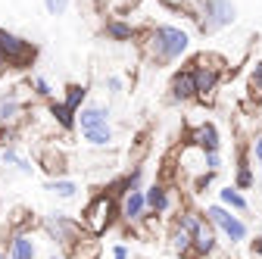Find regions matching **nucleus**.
Instances as JSON below:
<instances>
[{
  "mask_svg": "<svg viewBox=\"0 0 262 259\" xmlns=\"http://www.w3.org/2000/svg\"><path fill=\"white\" fill-rule=\"evenodd\" d=\"M144 59L150 66H169V62H178L187 50H190V35L178 25H153L144 41H141Z\"/></svg>",
  "mask_w": 262,
  "mask_h": 259,
  "instance_id": "obj_1",
  "label": "nucleus"
},
{
  "mask_svg": "<svg viewBox=\"0 0 262 259\" xmlns=\"http://www.w3.org/2000/svg\"><path fill=\"white\" fill-rule=\"evenodd\" d=\"M181 10L196 22L200 35H215L237 22V7L231 0H181Z\"/></svg>",
  "mask_w": 262,
  "mask_h": 259,
  "instance_id": "obj_2",
  "label": "nucleus"
},
{
  "mask_svg": "<svg viewBox=\"0 0 262 259\" xmlns=\"http://www.w3.org/2000/svg\"><path fill=\"white\" fill-rule=\"evenodd\" d=\"M78 222H81V228L88 234H94V238L106 234L113 225L119 222V200L113 197V193H106V190L94 193V197L88 200V206L81 209V219Z\"/></svg>",
  "mask_w": 262,
  "mask_h": 259,
  "instance_id": "obj_3",
  "label": "nucleus"
},
{
  "mask_svg": "<svg viewBox=\"0 0 262 259\" xmlns=\"http://www.w3.org/2000/svg\"><path fill=\"white\" fill-rule=\"evenodd\" d=\"M75 128L81 132V138H84L91 147H110V144L116 141V132H113V125H110V110H106V106L84 103V106L78 110Z\"/></svg>",
  "mask_w": 262,
  "mask_h": 259,
  "instance_id": "obj_4",
  "label": "nucleus"
},
{
  "mask_svg": "<svg viewBox=\"0 0 262 259\" xmlns=\"http://www.w3.org/2000/svg\"><path fill=\"white\" fill-rule=\"evenodd\" d=\"M0 59L7 62V69H28L38 59V47L22 35L0 28Z\"/></svg>",
  "mask_w": 262,
  "mask_h": 259,
  "instance_id": "obj_5",
  "label": "nucleus"
},
{
  "mask_svg": "<svg viewBox=\"0 0 262 259\" xmlns=\"http://www.w3.org/2000/svg\"><path fill=\"white\" fill-rule=\"evenodd\" d=\"M203 219L212 225L215 231L225 234V241H231V247H234V244H244V241L250 238V225H247L241 215H234L231 209H225L222 203L206 206V209H203Z\"/></svg>",
  "mask_w": 262,
  "mask_h": 259,
  "instance_id": "obj_6",
  "label": "nucleus"
},
{
  "mask_svg": "<svg viewBox=\"0 0 262 259\" xmlns=\"http://www.w3.org/2000/svg\"><path fill=\"white\" fill-rule=\"evenodd\" d=\"M44 231H47V234H50V241H53V244H59L66 253H69V247L84 234L81 222H78V219H72V215H66V212H50V215L44 219Z\"/></svg>",
  "mask_w": 262,
  "mask_h": 259,
  "instance_id": "obj_7",
  "label": "nucleus"
},
{
  "mask_svg": "<svg viewBox=\"0 0 262 259\" xmlns=\"http://www.w3.org/2000/svg\"><path fill=\"white\" fill-rule=\"evenodd\" d=\"M119 219L128 225V228H138V225L147 219V197H144V187H141V190H128L125 197L119 200Z\"/></svg>",
  "mask_w": 262,
  "mask_h": 259,
  "instance_id": "obj_8",
  "label": "nucleus"
},
{
  "mask_svg": "<svg viewBox=\"0 0 262 259\" xmlns=\"http://www.w3.org/2000/svg\"><path fill=\"white\" fill-rule=\"evenodd\" d=\"M144 197H147V212L153 215H169L175 209V190L166 181H153L150 187H144Z\"/></svg>",
  "mask_w": 262,
  "mask_h": 259,
  "instance_id": "obj_9",
  "label": "nucleus"
},
{
  "mask_svg": "<svg viewBox=\"0 0 262 259\" xmlns=\"http://www.w3.org/2000/svg\"><path fill=\"white\" fill-rule=\"evenodd\" d=\"M38 166L50 178H66V172H69V156H66L62 147H56V141H50L38 150Z\"/></svg>",
  "mask_w": 262,
  "mask_h": 259,
  "instance_id": "obj_10",
  "label": "nucleus"
},
{
  "mask_svg": "<svg viewBox=\"0 0 262 259\" xmlns=\"http://www.w3.org/2000/svg\"><path fill=\"white\" fill-rule=\"evenodd\" d=\"M196 100V84H193V69H178L169 81V103H190Z\"/></svg>",
  "mask_w": 262,
  "mask_h": 259,
  "instance_id": "obj_11",
  "label": "nucleus"
},
{
  "mask_svg": "<svg viewBox=\"0 0 262 259\" xmlns=\"http://www.w3.org/2000/svg\"><path fill=\"white\" fill-rule=\"evenodd\" d=\"M193 69V84H196V100L200 103H215V94H219V84L225 75L212 72V69H203V66H190Z\"/></svg>",
  "mask_w": 262,
  "mask_h": 259,
  "instance_id": "obj_12",
  "label": "nucleus"
},
{
  "mask_svg": "<svg viewBox=\"0 0 262 259\" xmlns=\"http://www.w3.org/2000/svg\"><path fill=\"white\" fill-rule=\"evenodd\" d=\"M187 144L200 147L203 153H212V150H222V135H219V128L212 122H200L196 128H190Z\"/></svg>",
  "mask_w": 262,
  "mask_h": 259,
  "instance_id": "obj_13",
  "label": "nucleus"
},
{
  "mask_svg": "<svg viewBox=\"0 0 262 259\" xmlns=\"http://www.w3.org/2000/svg\"><path fill=\"white\" fill-rule=\"evenodd\" d=\"M25 113H28V106L19 100L16 91H10V94L0 97V128H16L25 119Z\"/></svg>",
  "mask_w": 262,
  "mask_h": 259,
  "instance_id": "obj_14",
  "label": "nucleus"
},
{
  "mask_svg": "<svg viewBox=\"0 0 262 259\" xmlns=\"http://www.w3.org/2000/svg\"><path fill=\"white\" fill-rule=\"evenodd\" d=\"M219 250V241H215V228L206 222L200 231L193 234V244H190V259H209L212 253Z\"/></svg>",
  "mask_w": 262,
  "mask_h": 259,
  "instance_id": "obj_15",
  "label": "nucleus"
},
{
  "mask_svg": "<svg viewBox=\"0 0 262 259\" xmlns=\"http://www.w3.org/2000/svg\"><path fill=\"white\" fill-rule=\"evenodd\" d=\"M256 184V172H253V159H250V147H241L237 153V169H234V187L244 193Z\"/></svg>",
  "mask_w": 262,
  "mask_h": 259,
  "instance_id": "obj_16",
  "label": "nucleus"
},
{
  "mask_svg": "<svg viewBox=\"0 0 262 259\" xmlns=\"http://www.w3.org/2000/svg\"><path fill=\"white\" fill-rule=\"evenodd\" d=\"M7 256H10V259H38L35 238H31V234H25V231H19V234H10Z\"/></svg>",
  "mask_w": 262,
  "mask_h": 259,
  "instance_id": "obj_17",
  "label": "nucleus"
},
{
  "mask_svg": "<svg viewBox=\"0 0 262 259\" xmlns=\"http://www.w3.org/2000/svg\"><path fill=\"white\" fill-rule=\"evenodd\" d=\"M100 253H103L100 238H94V234H88V231L69 247V259H100Z\"/></svg>",
  "mask_w": 262,
  "mask_h": 259,
  "instance_id": "obj_18",
  "label": "nucleus"
},
{
  "mask_svg": "<svg viewBox=\"0 0 262 259\" xmlns=\"http://www.w3.org/2000/svg\"><path fill=\"white\" fill-rule=\"evenodd\" d=\"M47 113H50L53 125H56V128H62V132H72V128H75L78 113H75V110H69L62 100H47Z\"/></svg>",
  "mask_w": 262,
  "mask_h": 259,
  "instance_id": "obj_19",
  "label": "nucleus"
},
{
  "mask_svg": "<svg viewBox=\"0 0 262 259\" xmlns=\"http://www.w3.org/2000/svg\"><path fill=\"white\" fill-rule=\"evenodd\" d=\"M219 203H222L225 209H231V212H250V200L244 197V193H241L234 184L219 187Z\"/></svg>",
  "mask_w": 262,
  "mask_h": 259,
  "instance_id": "obj_20",
  "label": "nucleus"
},
{
  "mask_svg": "<svg viewBox=\"0 0 262 259\" xmlns=\"http://www.w3.org/2000/svg\"><path fill=\"white\" fill-rule=\"evenodd\" d=\"M103 31H106L110 41H119V44H128V41L138 38V28L131 25V22H125V19H110V22L103 25Z\"/></svg>",
  "mask_w": 262,
  "mask_h": 259,
  "instance_id": "obj_21",
  "label": "nucleus"
},
{
  "mask_svg": "<svg viewBox=\"0 0 262 259\" xmlns=\"http://www.w3.org/2000/svg\"><path fill=\"white\" fill-rule=\"evenodd\" d=\"M175 228H181V231H187L190 238L196 234L206 225V219H203V212H196V209H178V215H175Z\"/></svg>",
  "mask_w": 262,
  "mask_h": 259,
  "instance_id": "obj_22",
  "label": "nucleus"
},
{
  "mask_svg": "<svg viewBox=\"0 0 262 259\" xmlns=\"http://www.w3.org/2000/svg\"><path fill=\"white\" fill-rule=\"evenodd\" d=\"M190 244H193V238L172 225V231H169V250L175 256H181V259H190Z\"/></svg>",
  "mask_w": 262,
  "mask_h": 259,
  "instance_id": "obj_23",
  "label": "nucleus"
},
{
  "mask_svg": "<svg viewBox=\"0 0 262 259\" xmlns=\"http://www.w3.org/2000/svg\"><path fill=\"white\" fill-rule=\"evenodd\" d=\"M44 190H50L53 197H59V200H72L75 193H78V184L72 178H50Z\"/></svg>",
  "mask_w": 262,
  "mask_h": 259,
  "instance_id": "obj_24",
  "label": "nucleus"
},
{
  "mask_svg": "<svg viewBox=\"0 0 262 259\" xmlns=\"http://www.w3.org/2000/svg\"><path fill=\"white\" fill-rule=\"evenodd\" d=\"M247 91L256 103H262V59L250 62V75H247Z\"/></svg>",
  "mask_w": 262,
  "mask_h": 259,
  "instance_id": "obj_25",
  "label": "nucleus"
},
{
  "mask_svg": "<svg viewBox=\"0 0 262 259\" xmlns=\"http://www.w3.org/2000/svg\"><path fill=\"white\" fill-rule=\"evenodd\" d=\"M84 100H88V88L84 84H69V88H66V97H62V103L66 106H69V110H81L84 106Z\"/></svg>",
  "mask_w": 262,
  "mask_h": 259,
  "instance_id": "obj_26",
  "label": "nucleus"
},
{
  "mask_svg": "<svg viewBox=\"0 0 262 259\" xmlns=\"http://www.w3.org/2000/svg\"><path fill=\"white\" fill-rule=\"evenodd\" d=\"M25 225H31V212H28L25 206H16V209L10 212V219H7V228H10L13 234H19Z\"/></svg>",
  "mask_w": 262,
  "mask_h": 259,
  "instance_id": "obj_27",
  "label": "nucleus"
},
{
  "mask_svg": "<svg viewBox=\"0 0 262 259\" xmlns=\"http://www.w3.org/2000/svg\"><path fill=\"white\" fill-rule=\"evenodd\" d=\"M28 88H31V94H35L38 100H53V88H50V81L44 75H31Z\"/></svg>",
  "mask_w": 262,
  "mask_h": 259,
  "instance_id": "obj_28",
  "label": "nucleus"
},
{
  "mask_svg": "<svg viewBox=\"0 0 262 259\" xmlns=\"http://www.w3.org/2000/svg\"><path fill=\"white\" fill-rule=\"evenodd\" d=\"M203 169H206V175H219L222 172V150L203 153Z\"/></svg>",
  "mask_w": 262,
  "mask_h": 259,
  "instance_id": "obj_29",
  "label": "nucleus"
},
{
  "mask_svg": "<svg viewBox=\"0 0 262 259\" xmlns=\"http://www.w3.org/2000/svg\"><path fill=\"white\" fill-rule=\"evenodd\" d=\"M147 150H150V138H147V135H141V138H138V144H135V153H131V166H141V159L147 156Z\"/></svg>",
  "mask_w": 262,
  "mask_h": 259,
  "instance_id": "obj_30",
  "label": "nucleus"
},
{
  "mask_svg": "<svg viewBox=\"0 0 262 259\" xmlns=\"http://www.w3.org/2000/svg\"><path fill=\"white\" fill-rule=\"evenodd\" d=\"M44 10L50 16H62L66 10H69V0H44Z\"/></svg>",
  "mask_w": 262,
  "mask_h": 259,
  "instance_id": "obj_31",
  "label": "nucleus"
},
{
  "mask_svg": "<svg viewBox=\"0 0 262 259\" xmlns=\"http://www.w3.org/2000/svg\"><path fill=\"white\" fill-rule=\"evenodd\" d=\"M103 84H106L110 97H119V94H122V88H125V81H122L119 75H106V81H103Z\"/></svg>",
  "mask_w": 262,
  "mask_h": 259,
  "instance_id": "obj_32",
  "label": "nucleus"
},
{
  "mask_svg": "<svg viewBox=\"0 0 262 259\" xmlns=\"http://www.w3.org/2000/svg\"><path fill=\"white\" fill-rule=\"evenodd\" d=\"M13 172H19V175H31V172H35V166H31V159L19 156V163L13 166Z\"/></svg>",
  "mask_w": 262,
  "mask_h": 259,
  "instance_id": "obj_33",
  "label": "nucleus"
},
{
  "mask_svg": "<svg viewBox=\"0 0 262 259\" xmlns=\"http://www.w3.org/2000/svg\"><path fill=\"white\" fill-rule=\"evenodd\" d=\"M113 259H131L128 247H125V244H116V247H113Z\"/></svg>",
  "mask_w": 262,
  "mask_h": 259,
  "instance_id": "obj_34",
  "label": "nucleus"
},
{
  "mask_svg": "<svg viewBox=\"0 0 262 259\" xmlns=\"http://www.w3.org/2000/svg\"><path fill=\"white\" fill-rule=\"evenodd\" d=\"M250 250H253V256H262V234H256V238H253Z\"/></svg>",
  "mask_w": 262,
  "mask_h": 259,
  "instance_id": "obj_35",
  "label": "nucleus"
},
{
  "mask_svg": "<svg viewBox=\"0 0 262 259\" xmlns=\"http://www.w3.org/2000/svg\"><path fill=\"white\" fill-rule=\"evenodd\" d=\"M4 75H7V62H4V59H0V78H4Z\"/></svg>",
  "mask_w": 262,
  "mask_h": 259,
  "instance_id": "obj_36",
  "label": "nucleus"
},
{
  "mask_svg": "<svg viewBox=\"0 0 262 259\" xmlns=\"http://www.w3.org/2000/svg\"><path fill=\"white\" fill-rule=\"evenodd\" d=\"M259 193H262V166H259Z\"/></svg>",
  "mask_w": 262,
  "mask_h": 259,
  "instance_id": "obj_37",
  "label": "nucleus"
},
{
  "mask_svg": "<svg viewBox=\"0 0 262 259\" xmlns=\"http://www.w3.org/2000/svg\"><path fill=\"white\" fill-rule=\"evenodd\" d=\"M47 259H66V256H47Z\"/></svg>",
  "mask_w": 262,
  "mask_h": 259,
  "instance_id": "obj_38",
  "label": "nucleus"
},
{
  "mask_svg": "<svg viewBox=\"0 0 262 259\" xmlns=\"http://www.w3.org/2000/svg\"><path fill=\"white\" fill-rule=\"evenodd\" d=\"M0 259H4V250H0Z\"/></svg>",
  "mask_w": 262,
  "mask_h": 259,
  "instance_id": "obj_39",
  "label": "nucleus"
}]
</instances>
